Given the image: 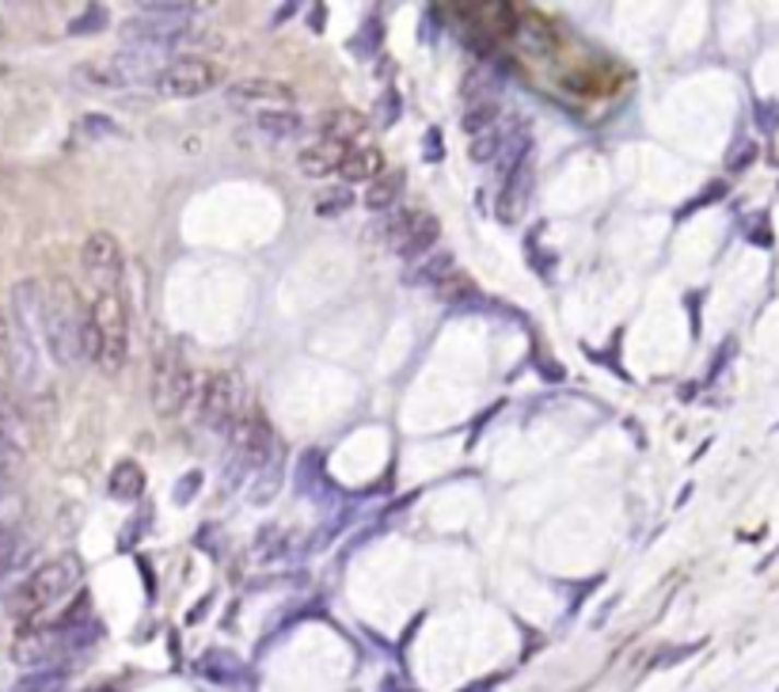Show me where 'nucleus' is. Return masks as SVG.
Here are the masks:
<instances>
[{
	"instance_id": "f257e3e1",
	"label": "nucleus",
	"mask_w": 779,
	"mask_h": 692,
	"mask_svg": "<svg viewBox=\"0 0 779 692\" xmlns=\"http://www.w3.org/2000/svg\"><path fill=\"white\" fill-rule=\"evenodd\" d=\"M84 331L87 308L81 305V293L73 290L69 278H54L43 297V347L58 365L84 362Z\"/></svg>"
},
{
	"instance_id": "f03ea898",
	"label": "nucleus",
	"mask_w": 779,
	"mask_h": 692,
	"mask_svg": "<svg viewBox=\"0 0 779 692\" xmlns=\"http://www.w3.org/2000/svg\"><path fill=\"white\" fill-rule=\"evenodd\" d=\"M84 354L103 373H118L126 365V357H130V308H126L122 290H95L92 308H87Z\"/></svg>"
},
{
	"instance_id": "7ed1b4c3",
	"label": "nucleus",
	"mask_w": 779,
	"mask_h": 692,
	"mask_svg": "<svg viewBox=\"0 0 779 692\" xmlns=\"http://www.w3.org/2000/svg\"><path fill=\"white\" fill-rule=\"evenodd\" d=\"M81 575L84 571L76 555H58V560L43 563V567L31 571V575L15 586L12 598H8V609H12L15 617H35V612L50 609L54 601L66 598V594L81 583Z\"/></svg>"
},
{
	"instance_id": "20e7f679",
	"label": "nucleus",
	"mask_w": 779,
	"mask_h": 692,
	"mask_svg": "<svg viewBox=\"0 0 779 692\" xmlns=\"http://www.w3.org/2000/svg\"><path fill=\"white\" fill-rule=\"evenodd\" d=\"M149 392H153V408L161 419H175L190 403V396H194V373H190L187 357H182V347L172 343V339L156 350Z\"/></svg>"
},
{
	"instance_id": "39448f33",
	"label": "nucleus",
	"mask_w": 779,
	"mask_h": 692,
	"mask_svg": "<svg viewBox=\"0 0 779 692\" xmlns=\"http://www.w3.org/2000/svg\"><path fill=\"white\" fill-rule=\"evenodd\" d=\"M164 66L168 61H161L153 50H118L107 54V58H92L84 66H76V77L92 87H133L156 81Z\"/></svg>"
},
{
	"instance_id": "423d86ee",
	"label": "nucleus",
	"mask_w": 779,
	"mask_h": 692,
	"mask_svg": "<svg viewBox=\"0 0 779 692\" xmlns=\"http://www.w3.org/2000/svg\"><path fill=\"white\" fill-rule=\"evenodd\" d=\"M228 442H233L228 468H225L228 488H236L240 480H248L256 468H267L270 457H274V449H278L274 431H270V423L259 415V411H248V415L236 423V431L228 434Z\"/></svg>"
},
{
	"instance_id": "0eeeda50",
	"label": "nucleus",
	"mask_w": 779,
	"mask_h": 692,
	"mask_svg": "<svg viewBox=\"0 0 779 692\" xmlns=\"http://www.w3.org/2000/svg\"><path fill=\"white\" fill-rule=\"evenodd\" d=\"M244 408V380L236 373H213L198 392V426L210 434H233Z\"/></svg>"
},
{
	"instance_id": "6e6552de",
	"label": "nucleus",
	"mask_w": 779,
	"mask_h": 692,
	"mask_svg": "<svg viewBox=\"0 0 779 692\" xmlns=\"http://www.w3.org/2000/svg\"><path fill=\"white\" fill-rule=\"evenodd\" d=\"M118 38L126 50H175V46L194 43L190 20H168V15H133L118 27Z\"/></svg>"
},
{
	"instance_id": "1a4fd4ad",
	"label": "nucleus",
	"mask_w": 779,
	"mask_h": 692,
	"mask_svg": "<svg viewBox=\"0 0 779 692\" xmlns=\"http://www.w3.org/2000/svg\"><path fill=\"white\" fill-rule=\"evenodd\" d=\"M221 73L217 66L202 58H172L168 66L161 69V77L153 81V87L168 99H194V95H205L210 87H217Z\"/></svg>"
},
{
	"instance_id": "9d476101",
	"label": "nucleus",
	"mask_w": 779,
	"mask_h": 692,
	"mask_svg": "<svg viewBox=\"0 0 779 692\" xmlns=\"http://www.w3.org/2000/svg\"><path fill=\"white\" fill-rule=\"evenodd\" d=\"M81 267L84 274L92 278L95 290H118L122 282V248L110 233H92L81 244Z\"/></svg>"
},
{
	"instance_id": "9b49d317",
	"label": "nucleus",
	"mask_w": 779,
	"mask_h": 692,
	"mask_svg": "<svg viewBox=\"0 0 779 692\" xmlns=\"http://www.w3.org/2000/svg\"><path fill=\"white\" fill-rule=\"evenodd\" d=\"M228 103H244V107H262V110H293V87L270 77H248V81L228 84Z\"/></svg>"
},
{
	"instance_id": "f8f14e48",
	"label": "nucleus",
	"mask_w": 779,
	"mask_h": 692,
	"mask_svg": "<svg viewBox=\"0 0 779 692\" xmlns=\"http://www.w3.org/2000/svg\"><path fill=\"white\" fill-rule=\"evenodd\" d=\"M532 183H536V172H532V156H529L521 168H514L506 175L503 195H498V202H495V213L503 225H518L524 218V210H529V202H532Z\"/></svg>"
},
{
	"instance_id": "ddd939ff",
	"label": "nucleus",
	"mask_w": 779,
	"mask_h": 692,
	"mask_svg": "<svg viewBox=\"0 0 779 692\" xmlns=\"http://www.w3.org/2000/svg\"><path fill=\"white\" fill-rule=\"evenodd\" d=\"M346 156H350V145H339V141H316V145L300 149L297 168H300V175H308V179H328L331 172H343Z\"/></svg>"
},
{
	"instance_id": "4468645a",
	"label": "nucleus",
	"mask_w": 779,
	"mask_h": 692,
	"mask_svg": "<svg viewBox=\"0 0 779 692\" xmlns=\"http://www.w3.org/2000/svg\"><path fill=\"white\" fill-rule=\"evenodd\" d=\"M316 130H320V141H339V145H350V141L365 133V118L357 115V110H350V107H335V110H328V115H320Z\"/></svg>"
},
{
	"instance_id": "2eb2a0df",
	"label": "nucleus",
	"mask_w": 779,
	"mask_h": 692,
	"mask_svg": "<svg viewBox=\"0 0 779 692\" xmlns=\"http://www.w3.org/2000/svg\"><path fill=\"white\" fill-rule=\"evenodd\" d=\"M107 491L118 503H138V499L145 495V472H141L138 460H118V465L110 468Z\"/></svg>"
},
{
	"instance_id": "dca6fc26",
	"label": "nucleus",
	"mask_w": 779,
	"mask_h": 692,
	"mask_svg": "<svg viewBox=\"0 0 779 692\" xmlns=\"http://www.w3.org/2000/svg\"><path fill=\"white\" fill-rule=\"evenodd\" d=\"M437 236H441V225H437V218H430V213H418V225L411 228L408 241L396 248V256L408 259V262H423L426 256H430L434 244H437Z\"/></svg>"
},
{
	"instance_id": "f3484780",
	"label": "nucleus",
	"mask_w": 779,
	"mask_h": 692,
	"mask_svg": "<svg viewBox=\"0 0 779 692\" xmlns=\"http://www.w3.org/2000/svg\"><path fill=\"white\" fill-rule=\"evenodd\" d=\"M259 133L270 141H297L305 133V118L297 110H259Z\"/></svg>"
},
{
	"instance_id": "a211bd4d",
	"label": "nucleus",
	"mask_w": 779,
	"mask_h": 692,
	"mask_svg": "<svg viewBox=\"0 0 779 692\" xmlns=\"http://www.w3.org/2000/svg\"><path fill=\"white\" fill-rule=\"evenodd\" d=\"M385 172V156L377 149H350L346 164H343V179L346 183H377Z\"/></svg>"
},
{
	"instance_id": "6ab92c4d",
	"label": "nucleus",
	"mask_w": 779,
	"mask_h": 692,
	"mask_svg": "<svg viewBox=\"0 0 779 692\" xmlns=\"http://www.w3.org/2000/svg\"><path fill=\"white\" fill-rule=\"evenodd\" d=\"M452 270H457V259H452V251H434V256H426L415 270H411L408 282L411 285H426V290H430V285H449Z\"/></svg>"
},
{
	"instance_id": "aec40b11",
	"label": "nucleus",
	"mask_w": 779,
	"mask_h": 692,
	"mask_svg": "<svg viewBox=\"0 0 779 692\" xmlns=\"http://www.w3.org/2000/svg\"><path fill=\"white\" fill-rule=\"evenodd\" d=\"M400 195H403V175L392 172V175H380L377 183H369L362 202H365V210L385 213V210H392V206L400 202Z\"/></svg>"
},
{
	"instance_id": "412c9836",
	"label": "nucleus",
	"mask_w": 779,
	"mask_h": 692,
	"mask_svg": "<svg viewBox=\"0 0 779 692\" xmlns=\"http://www.w3.org/2000/svg\"><path fill=\"white\" fill-rule=\"evenodd\" d=\"M23 468H27V453H23V442H15L12 434L0 431V480H20Z\"/></svg>"
},
{
	"instance_id": "4be33fe9",
	"label": "nucleus",
	"mask_w": 779,
	"mask_h": 692,
	"mask_svg": "<svg viewBox=\"0 0 779 692\" xmlns=\"http://www.w3.org/2000/svg\"><path fill=\"white\" fill-rule=\"evenodd\" d=\"M498 103L495 99H480V103H472V107L464 110V118H460V126H464L472 138H480V133H487V130H495V122H498Z\"/></svg>"
},
{
	"instance_id": "5701e85b",
	"label": "nucleus",
	"mask_w": 779,
	"mask_h": 692,
	"mask_svg": "<svg viewBox=\"0 0 779 692\" xmlns=\"http://www.w3.org/2000/svg\"><path fill=\"white\" fill-rule=\"evenodd\" d=\"M0 431L12 434L15 442L27 437V415H23V408L12 400V392H8L4 385H0Z\"/></svg>"
},
{
	"instance_id": "b1692460",
	"label": "nucleus",
	"mask_w": 779,
	"mask_h": 692,
	"mask_svg": "<svg viewBox=\"0 0 779 692\" xmlns=\"http://www.w3.org/2000/svg\"><path fill=\"white\" fill-rule=\"evenodd\" d=\"M506 138L510 133L506 130H487V133H480V138H472V145H468V156H472L475 164H491V161H498L503 156V149H506Z\"/></svg>"
},
{
	"instance_id": "393cba45",
	"label": "nucleus",
	"mask_w": 779,
	"mask_h": 692,
	"mask_svg": "<svg viewBox=\"0 0 779 692\" xmlns=\"http://www.w3.org/2000/svg\"><path fill=\"white\" fill-rule=\"evenodd\" d=\"M107 8L103 4H87L81 15H73L69 20V35H99L103 27H107Z\"/></svg>"
},
{
	"instance_id": "a878e982",
	"label": "nucleus",
	"mask_w": 779,
	"mask_h": 692,
	"mask_svg": "<svg viewBox=\"0 0 779 692\" xmlns=\"http://www.w3.org/2000/svg\"><path fill=\"white\" fill-rule=\"evenodd\" d=\"M418 213H423V210H396L392 218H388V225H385V241L392 244V248H400V244L408 241L411 228L418 225Z\"/></svg>"
},
{
	"instance_id": "bb28decb",
	"label": "nucleus",
	"mask_w": 779,
	"mask_h": 692,
	"mask_svg": "<svg viewBox=\"0 0 779 692\" xmlns=\"http://www.w3.org/2000/svg\"><path fill=\"white\" fill-rule=\"evenodd\" d=\"M757 156H760L757 141H753V138H737L734 149L727 153V168L730 172H745V168H753V164H757Z\"/></svg>"
},
{
	"instance_id": "cd10ccee",
	"label": "nucleus",
	"mask_w": 779,
	"mask_h": 692,
	"mask_svg": "<svg viewBox=\"0 0 779 692\" xmlns=\"http://www.w3.org/2000/svg\"><path fill=\"white\" fill-rule=\"evenodd\" d=\"M202 670L217 681H228L233 673H240V666H236V658H228V650H210V655L202 658Z\"/></svg>"
},
{
	"instance_id": "c85d7f7f",
	"label": "nucleus",
	"mask_w": 779,
	"mask_h": 692,
	"mask_svg": "<svg viewBox=\"0 0 779 692\" xmlns=\"http://www.w3.org/2000/svg\"><path fill=\"white\" fill-rule=\"evenodd\" d=\"M12 380V324L0 308V385Z\"/></svg>"
},
{
	"instance_id": "c756f323",
	"label": "nucleus",
	"mask_w": 779,
	"mask_h": 692,
	"mask_svg": "<svg viewBox=\"0 0 779 692\" xmlns=\"http://www.w3.org/2000/svg\"><path fill=\"white\" fill-rule=\"evenodd\" d=\"M81 130L87 133V138H122V126H118L115 118H107V115H87L81 122Z\"/></svg>"
},
{
	"instance_id": "7c9ffc66",
	"label": "nucleus",
	"mask_w": 779,
	"mask_h": 692,
	"mask_svg": "<svg viewBox=\"0 0 779 692\" xmlns=\"http://www.w3.org/2000/svg\"><path fill=\"white\" fill-rule=\"evenodd\" d=\"M350 46H354V54H365V58H369V54H377V46H380V20H365V31H357Z\"/></svg>"
},
{
	"instance_id": "2f4dec72",
	"label": "nucleus",
	"mask_w": 779,
	"mask_h": 692,
	"mask_svg": "<svg viewBox=\"0 0 779 692\" xmlns=\"http://www.w3.org/2000/svg\"><path fill=\"white\" fill-rule=\"evenodd\" d=\"M354 206V195H350L346 187H335V190H328V195H320V202H316V210L328 218V213H343Z\"/></svg>"
},
{
	"instance_id": "473e14b6",
	"label": "nucleus",
	"mask_w": 779,
	"mask_h": 692,
	"mask_svg": "<svg viewBox=\"0 0 779 692\" xmlns=\"http://www.w3.org/2000/svg\"><path fill=\"white\" fill-rule=\"evenodd\" d=\"M198 488H202V472L194 468V472H187L179 483H175V503L190 506V503H194V495H198Z\"/></svg>"
},
{
	"instance_id": "72a5a7b5",
	"label": "nucleus",
	"mask_w": 779,
	"mask_h": 692,
	"mask_svg": "<svg viewBox=\"0 0 779 692\" xmlns=\"http://www.w3.org/2000/svg\"><path fill=\"white\" fill-rule=\"evenodd\" d=\"M15 552H20V540H15L12 529H0V571L12 567Z\"/></svg>"
},
{
	"instance_id": "f704fd0d",
	"label": "nucleus",
	"mask_w": 779,
	"mask_h": 692,
	"mask_svg": "<svg viewBox=\"0 0 779 692\" xmlns=\"http://www.w3.org/2000/svg\"><path fill=\"white\" fill-rule=\"evenodd\" d=\"M757 122L765 133H772L779 126V103H757Z\"/></svg>"
},
{
	"instance_id": "c9c22d12",
	"label": "nucleus",
	"mask_w": 779,
	"mask_h": 692,
	"mask_svg": "<svg viewBox=\"0 0 779 692\" xmlns=\"http://www.w3.org/2000/svg\"><path fill=\"white\" fill-rule=\"evenodd\" d=\"M400 118V95L396 92H388V95H380V122H396Z\"/></svg>"
},
{
	"instance_id": "e433bc0d",
	"label": "nucleus",
	"mask_w": 779,
	"mask_h": 692,
	"mask_svg": "<svg viewBox=\"0 0 779 692\" xmlns=\"http://www.w3.org/2000/svg\"><path fill=\"white\" fill-rule=\"evenodd\" d=\"M719 195H727V183H711V187H707L704 195H699L696 202L688 206V210H696V206H707V202H719ZM688 210H685V213H688Z\"/></svg>"
}]
</instances>
